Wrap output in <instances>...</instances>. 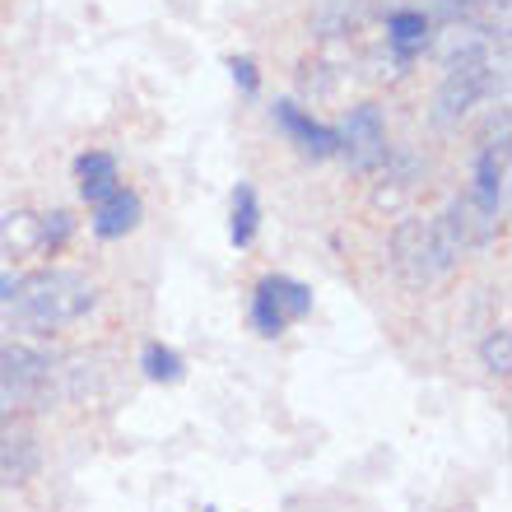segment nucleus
<instances>
[{"label":"nucleus","mask_w":512,"mask_h":512,"mask_svg":"<svg viewBox=\"0 0 512 512\" xmlns=\"http://www.w3.org/2000/svg\"><path fill=\"white\" fill-rule=\"evenodd\" d=\"M94 303H98V289H94V280H84L80 270L42 266V270H33V275H19L10 312L24 331L47 336L56 326L80 322L84 312H94Z\"/></svg>","instance_id":"nucleus-1"},{"label":"nucleus","mask_w":512,"mask_h":512,"mask_svg":"<svg viewBox=\"0 0 512 512\" xmlns=\"http://www.w3.org/2000/svg\"><path fill=\"white\" fill-rule=\"evenodd\" d=\"M387 261L405 284L424 289V284H438L443 275H452L461 252L438 219L410 215V219H396V229L387 238Z\"/></svg>","instance_id":"nucleus-2"},{"label":"nucleus","mask_w":512,"mask_h":512,"mask_svg":"<svg viewBox=\"0 0 512 512\" xmlns=\"http://www.w3.org/2000/svg\"><path fill=\"white\" fill-rule=\"evenodd\" d=\"M312 312V289L294 275H261L252 289V326L256 336H284L294 322H303Z\"/></svg>","instance_id":"nucleus-3"},{"label":"nucleus","mask_w":512,"mask_h":512,"mask_svg":"<svg viewBox=\"0 0 512 512\" xmlns=\"http://www.w3.org/2000/svg\"><path fill=\"white\" fill-rule=\"evenodd\" d=\"M340 135V159L350 163L354 173H378L391 159V140H387V117L378 103H359L345 112V122L336 126Z\"/></svg>","instance_id":"nucleus-4"},{"label":"nucleus","mask_w":512,"mask_h":512,"mask_svg":"<svg viewBox=\"0 0 512 512\" xmlns=\"http://www.w3.org/2000/svg\"><path fill=\"white\" fill-rule=\"evenodd\" d=\"M438 224L447 229V238L457 243V252H475V247H489L503 233V215L489 210L475 191H457L447 210L438 215Z\"/></svg>","instance_id":"nucleus-5"},{"label":"nucleus","mask_w":512,"mask_h":512,"mask_svg":"<svg viewBox=\"0 0 512 512\" xmlns=\"http://www.w3.org/2000/svg\"><path fill=\"white\" fill-rule=\"evenodd\" d=\"M270 117H275V126H280L284 135H289V145H298V154H303V159L322 163V159H336V154H340L336 126L317 122L308 108H298L294 98H280V103L270 108Z\"/></svg>","instance_id":"nucleus-6"},{"label":"nucleus","mask_w":512,"mask_h":512,"mask_svg":"<svg viewBox=\"0 0 512 512\" xmlns=\"http://www.w3.org/2000/svg\"><path fill=\"white\" fill-rule=\"evenodd\" d=\"M475 196L489 210H508V131H499V140H485L480 159H475Z\"/></svg>","instance_id":"nucleus-7"},{"label":"nucleus","mask_w":512,"mask_h":512,"mask_svg":"<svg viewBox=\"0 0 512 512\" xmlns=\"http://www.w3.org/2000/svg\"><path fill=\"white\" fill-rule=\"evenodd\" d=\"M140 219H145V201H140L131 187H117L112 196H103V201L94 205L89 229H94L103 243H117V238H126V233L140 229Z\"/></svg>","instance_id":"nucleus-8"},{"label":"nucleus","mask_w":512,"mask_h":512,"mask_svg":"<svg viewBox=\"0 0 512 512\" xmlns=\"http://www.w3.org/2000/svg\"><path fill=\"white\" fill-rule=\"evenodd\" d=\"M429 42H433V19L424 10H391L387 14V47L401 66H410L415 56L429 52Z\"/></svg>","instance_id":"nucleus-9"},{"label":"nucleus","mask_w":512,"mask_h":512,"mask_svg":"<svg viewBox=\"0 0 512 512\" xmlns=\"http://www.w3.org/2000/svg\"><path fill=\"white\" fill-rule=\"evenodd\" d=\"M75 182H80V196L89 205H98L103 196L122 187V168H117V154L108 149H84L80 159H75Z\"/></svg>","instance_id":"nucleus-10"},{"label":"nucleus","mask_w":512,"mask_h":512,"mask_svg":"<svg viewBox=\"0 0 512 512\" xmlns=\"http://www.w3.org/2000/svg\"><path fill=\"white\" fill-rule=\"evenodd\" d=\"M261 233V196L252 182L233 187V210H229V243L233 247H252Z\"/></svg>","instance_id":"nucleus-11"},{"label":"nucleus","mask_w":512,"mask_h":512,"mask_svg":"<svg viewBox=\"0 0 512 512\" xmlns=\"http://www.w3.org/2000/svg\"><path fill=\"white\" fill-rule=\"evenodd\" d=\"M38 471V447L33 438H14V433H0V485H24L28 475Z\"/></svg>","instance_id":"nucleus-12"},{"label":"nucleus","mask_w":512,"mask_h":512,"mask_svg":"<svg viewBox=\"0 0 512 512\" xmlns=\"http://www.w3.org/2000/svg\"><path fill=\"white\" fill-rule=\"evenodd\" d=\"M140 368H145L149 382H163V387H173V382L187 378V359H182L173 345H163V340H149L145 350H140Z\"/></svg>","instance_id":"nucleus-13"},{"label":"nucleus","mask_w":512,"mask_h":512,"mask_svg":"<svg viewBox=\"0 0 512 512\" xmlns=\"http://www.w3.org/2000/svg\"><path fill=\"white\" fill-rule=\"evenodd\" d=\"M24 252H38V215H28V210L0 215V256H24Z\"/></svg>","instance_id":"nucleus-14"},{"label":"nucleus","mask_w":512,"mask_h":512,"mask_svg":"<svg viewBox=\"0 0 512 512\" xmlns=\"http://www.w3.org/2000/svg\"><path fill=\"white\" fill-rule=\"evenodd\" d=\"M480 359H485V368L494 378H508L512 373V326L508 322L489 326V336L480 340Z\"/></svg>","instance_id":"nucleus-15"},{"label":"nucleus","mask_w":512,"mask_h":512,"mask_svg":"<svg viewBox=\"0 0 512 512\" xmlns=\"http://www.w3.org/2000/svg\"><path fill=\"white\" fill-rule=\"evenodd\" d=\"M70 238H75V215L70 210L38 215V252H61Z\"/></svg>","instance_id":"nucleus-16"},{"label":"nucleus","mask_w":512,"mask_h":512,"mask_svg":"<svg viewBox=\"0 0 512 512\" xmlns=\"http://www.w3.org/2000/svg\"><path fill=\"white\" fill-rule=\"evenodd\" d=\"M229 75H233V84H238L247 98L261 89V70H256L252 56H233V61H229Z\"/></svg>","instance_id":"nucleus-17"},{"label":"nucleus","mask_w":512,"mask_h":512,"mask_svg":"<svg viewBox=\"0 0 512 512\" xmlns=\"http://www.w3.org/2000/svg\"><path fill=\"white\" fill-rule=\"evenodd\" d=\"M480 5H489V0H438V10L452 14V19H471Z\"/></svg>","instance_id":"nucleus-18"},{"label":"nucleus","mask_w":512,"mask_h":512,"mask_svg":"<svg viewBox=\"0 0 512 512\" xmlns=\"http://www.w3.org/2000/svg\"><path fill=\"white\" fill-rule=\"evenodd\" d=\"M205 512H215V508H205Z\"/></svg>","instance_id":"nucleus-19"}]
</instances>
